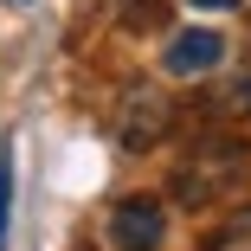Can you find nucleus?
<instances>
[{
    "label": "nucleus",
    "instance_id": "nucleus-8",
    "mask_svg": "<svg viewBox=\"0 0 251 251\" xmlns=\"http://www.w3.org/2000/svg\"><path fill=\"white\" fill-rule=\"evenodd\" d=\"M226 103H232L238 116H251V65H245V71L232 77V90H226Z\"/></svg>",
    "mask_w": 251,
    "mask_h": 251
},
{
    "label": "nucleus",
    "instance_id": "nucleus-6",
    "mask_svg": "<svg viewBox=\"0 0 251 251\" xmlns=\"http://www.w3.org/2000/svg\"><path fill=\"white\" fill-rule=\"evenodd\" d=\"M206 251H251V206H245V213H232V219L213 232V245H206Z\"/></svg>",
    "mask_w": 251,
    "mask_h": 251
},
{
    "label": "nucleus",
    "instance_id": "nucleus-5",
    "mask_svg": "<svg viewBox=\"0 0 251 251\" xmlns=\"http://www.w3.org/2000/svg\"><path fill=\"white\" fill-rule=\"evenodd\" d=\"M13 238V148L0 142V251Z\"/></svg>",
    "mask_w": 251,
    "mask_h": 251
},
{
    "label": "nucleus",
    "instance_id": "nucleus-11",
    "mask_svg": "<svg viewBox=\"0 0 251 251\" xmlns=\"http://www.w3.org/2000/svg\"><path fill=\"white\" fill-rule=\"evenodd\" d=\"M7 7H26V0H7Z\"/></svg>",
    "mask_w": 251,
    "mask_h": 251
},
{
    "label": "nucleus",
    "instance_id": "nucleus-10",
    "mask_svg": "<svg viewBox=\"0 0 251 251\" xmlns=\"http://www.w3.org/2000/svg\"><path fill=\"white\" fill-rule=\"evenodd\" d=\"M232 7H245V13H251V0H232Z\"/></svg>",
    "mask_w": 251,
    "mask_h": 251
},
{
    "label": "nucleus",
    "instance_id": "nucleus-4",
    "mask_svg": "<svg viewBox=\"0 0 251 251\" xmlns=\"http://www.w3.org/2000/svg\"><path fill=\"white\" fill-rule=\"evenodd\" d=\"M219 58H226V39L213 26H187L168 39V77H206L219 71Z\"/></svg>",
    "mask_w": 251,
    "mask_h": 251
},
{
    "label": "nucleus",
    "instance_id": "nucleus-1",
    "mask_svg": "<svg viewBox=\"0 0 251 251\" xmlns=\"http://www.w3.org/2000/svg\"><path fill=\"white\" fill-rule=\"evenodd\" d=\"M232 180H245V142L238 135H200L193 142V155L180 161V174H174V200L180 206H213L219 193H232Z\"/></svg>",
    "mask_w": 251,
    "mask_h": 251
},
{
    "label": "nucleus",
    "instance_id": "nucleus-7",
    "mask_svg": "<svg viewBox=\"0 0 251 251\" xmlns=\"http://www.w3.org/2000/svg\"><path fill=\"white\" fill-rule=\"evenodd\" d=\"M123 20H129V26H142V20L161 26V0H123Z\"/></svg>",
    "mask_w": 251,
    "mask_h": 251
},
{
    "label": "nucleus",
    "instance_id": "nucleus-9",
    "mask_svg": "<svg viewBox=\"0 0 251 251\" xmlns=\"http://www.w3.org/2000/svg\"><path fill=\"white\" fill-rule=\"evenodd\" d=\"M193 7H206V13H219V7H232V0H193Z\"/></svg>",
    "mask_w": 251,
    "mask_h": 251
},
{
    "label": "nucleus",
    "instance_id": "nucleus-2",
    "mask_svg": "<svg viewBox=\"0 0 251 251\" xmlns=\"http://www.w3.org/2000/svg\"><path fill=\"white\" fill-rule=\"evenodd\" d=\"M116 142L129 148V155H148V148H161L168 129H174V97L161 84H129L116 97V116H110Z\"/></svg>",
    "mask_w": 251,
    "mask_h": 251
},
{
    "label": "nucleus",
    "instance_id": "nucleus-3",
    "mask_svg": "<svg viewBox=\"0 0 251 251\" xmlns=\"http://www.w3.org/2000/svg\"><path fill=\"white\" fill-rule=\"evenodd\" d=\"M161 238H168V206L161 200H148V193L116 200V213H110V245L116 251H161Z\"/></svg>",
    "mask_w": 251,
    "mask_h": 251
}]
</instances>
